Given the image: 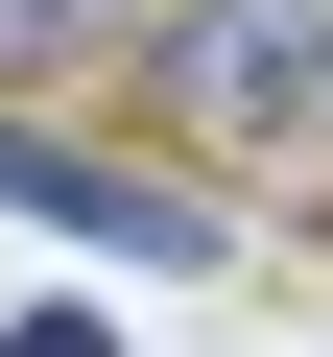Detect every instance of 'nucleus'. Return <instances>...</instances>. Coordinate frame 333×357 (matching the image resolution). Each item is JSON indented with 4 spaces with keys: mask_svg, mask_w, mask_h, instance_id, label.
<instances>
[{
    "mask_svg": "<svg viewBox=\"0 0 333 357\" xmlns=\"http://www.w3.org/2000/svg\"><path fill=\"white\" fill-rule=\"evenodd\" d=\"M0 215L72 262H143V286H238V191L166 143H95V119H0Z\"/></svg>",
    "mask_w": 333,
    "mask_h": 357,
    "instance_id": "obj_1",
    "label": "nucleus"
},
{
    "mask_svg": "<svg viewBox=\"0 0 333 357\" xmlns=\"http://www.w3.org/2000/svg\"><path fill=\"white\" fill-rule=\"evenodd\" d=\"M0 357H119V333H95V310H0Z\"/></svg>",
    "mask_w": 333,
    "mask_h": 357,
    "instance_id": "obj_4",
    "label": "nucleus"
},
{
    "mask_svg": "<svg viewBox=\"0 0 333 357\" xmlns=\"http://www.w3.org/2000/svg\"><path fill=\"white\" fill-rule=\"evenodd\" d=\"M309 167H333V72H309Z\"/></svg>",
    "mask_w": 333,
    "mask_h": 357,
    "instance_id": "obj_5",
    "label": "nucleus"
},
{
    "mask_svg": "<svg viewBox=\"0 0 333 357\" xmlns=\"http://www.w3.org/2000/svg\"><path fill=\"white\" fill-rule=\"evenodd\" d=\"M48 48H143V0H0V72H48Z\"/></svg>",
    "mask_w": 333,
    "mask_h": 357,
    "instance_id": "obj_3",
    "label": "nucleus"
},
{
    "mask_svg": "<svg viewBox=\"0 0 333 357\" xmlns=\"http://www.w3.org/2000/svg\"><path fill=\"white\" fill-rule=\"evenodd\" d=\"M309 72H333V0H143V96L191 143H309Z\"/></svg>",
    "mask_w": 333,
    "mask_h": 357,
    "instance_id": "obj_2",
    "label": "nucleus"
}]
</instances>
